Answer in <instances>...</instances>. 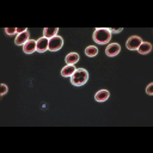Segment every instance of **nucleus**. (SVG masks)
I'll list each match as a JSON object with an SVG mask.
<instances>
[{"mask_svg": "<svg viewBox=\"0 0 153 153\" xmlns=\"http://www.w3.org/2000/svg\"><path fill=\"white\" fill-rule=\"evenodd\" d=\"M136 50H137L140 54H142V55H143V54H147V53H149V51L152 50V44H151L149 42H143V41H142V43L139 45V48H137Z\"/></svg>", "mask_w": 153, "mask_h": 153, "instance_id": "f8f14e48", "label": "nucleus"}, {"mask_svg": "<svg viewBox=\"0 0 153 153\" xmlns=\"http://www.w3.org/2000/svg\"><path fill=\"white\" fill-rule=\"evenodd\" d=\"M65 61H66V65H75L79 61V55L76 53H69L65 57Z\"/></svg>", "mask_w": 153, "mask_h": 153, "instance_id": "ddd939ff", "label": "nucleus"}, {"mask_svg": "<svg viewBox=\"0 0 153 153\" xmlns=\"http://www.w3.org/2000/svg\"><path fill=\"white\" fill-rule=\"evenodd\" d=\"M75 67H74V65H66L62 69H61V75L62 76H65V78H67V76H72L73 75V73L75 72Z\"/></svg>", "mask_w": 153, "mask_h": 153, "instance_id": "9b49d317", "label": "nucleus"}, {"mask_svg": "<svg viewBox=\"0 0 153 153\" xmlns=\"http://www.w3.org/2000/svg\"><path fill=\"white\" fill-rule=\"evenodd\" d=\"M108 29H109V31H110L111 33H118V32L122 31V27H116V29H114V27H108Z\"/></svg>", "mask_w": 153, "mask_h": 153, "instance_id": "a211bd4d", "label": "nucleus"}, {"mask_svg": "<svg viewBox=\"0 0 153 153\" xmlns=\"http://www.w3.org/2000/svg\"><path fill=\"white\" fill-rule=\"evenodd\" d=\"M48 43H49V39L45 38V37H41L37 39V51L38 53H43L45 50H48Z\"/></svg>", "mask_w": 153, "mask_h": 153, "instance_id": "6e6552de", "label": "nucleus"}, {"mask_svg": "<svg viewBox=\"0 0 153 153\" xmlns=\"http://www.w3.org/2000/svg\"><path fill=\"white\" fill-rule=\"evenodd\" d=\"M5 31H6L7 35H13V33L17 32V27H6Z\"/></svg>", "mask_w": 153, "mask_h": 153, "instance_id": "dca6fc26", "label": "nucleus"}, {"mask_svg": "<svg viewBox=\"0 0 153 153\" xmlns=\"http://www.w3.org/2000/svg\"><path fill=\"white\" fill-rule=\"evenodd\" d=\"M36 49H37V41H33V39H29L23 45V51L25 54H32L33 51H36Z\"/></svg>", "mask_w": 153, "mask_h": 153, "instance_id": "423d86ee", "label": "nucleus"}, {"mask_svg": "<svg viewBox=\"0 0 153 153\" xmlns=\"http://www.w3.org/2000/svg\"><path fill=\"white\" fill-rule=\"evenodd\" d=\"M29 31L26 30V31H24V32H22V33H18L17 35V37H16V39H14V43L17 44V45H24L27 41H29Z\"/></svg>", "mask_w": 153, "mask_h": 153, "instance_id": "0eeeda50", "label": "nucleus"}, {"mask_svg": "<svg viewBox=\"0 0 153 153\" xmlns=\"http://www.w3.org/2000/svg\"><path fill=\"white\" fill-rule=\"evenodd\" d=\"M85 54H86V56H88V57H93V56H96V55L98 54V49H97L94 45H88V47L85 49Z\"/></svg>", "mask_w": 153, "mask_h": 153, "instance_id": "4468645a", "label": "nucleus"}, {"mask_svg": "<svg viewBox=\"0 0 153 153\" xmlns=\"http://www.w3.org/2000/svg\"><path fill=\"white\" fill-rule=\"evenodd\" d=\"M146 93L149 94V96L153 94V82H151V84L147 86V88H146Z\"/></svg>", "mask_w": 153, "mask_h": 153, "instance_id": "f3484780", "label": "nucleus"}, {"mask_svg": "<svg viewBox=\"0 0 153 153\" xmlns=\"http://www.w3.org/2000/svg\"><path fill=\"white\" fill-rule=\"evenodd\" d=\"M120 50H121V45L118 43H111L105 48V54L112 57V56H116L120 53Z\"/></svg>", "mask_w": 153, "mask_h": 153, "instance_id": "39448f33", "label": "nucleus"}, {"mask_svg": "<svg viewBox=\"0 0 153 153\" xmlns=\"http://www.w3.org/2000/svg\"><path fill=\"white\" fill-rule=\"evenodd\" d=\"M109 97H110V93H109L108 90H99V91L96 92V94H94L96 102H105Z\"/></svg>", "mask_w": 153, "mask_h": 153, "instance_id": "1a4fd4ad", "label": "nucleus"}, {"mask_svg": "<svg viewBox=\"0 0 153 153\" xmlns=\"http://www.w3.org/2000/svg\"><path fill=\"white\" fill-rule=\"evenodd\" d=\"M57 31H59L57 27H44L43 29V37L50 39L53 37L57 36Z\"/></svg>", "mask_w": 153, "mask_h": 153, "instance_id": "9d476101", "label": "nucleus"}, {"mask_svg": "<svg viewBox=\"0 0 153 153\" xmlns=\"http://www.w3.org/2000/svg\"><path fill=\"white\" fill-rule=\"evenodd\" d=\"M93 41L98 44H105L111 39V32L109 31L108 27H98L94 30L93 35Z\"/></svg>", "mask_w": 153, "mask_h": 153, "instance_id": "f03ea898", "label": "nucleus"}, {"mask_svg": "<svg viewBox=\"0 0 153 153\" xmlns=\"http://www.w3.org/2000/svg\"><path fill=\"white\" fill-rule=\"evenodd\" d=\"M88 80V72L84 68H78L71 76V82L74 86H82Z\"/></svg>", "mask_w": 153, "mask_h": 153, "instance_id": "f257e3e1", "label": "nucleus"}, {"mask_svg": "<svg viewBox=\"0 0 153 153\" xmlns=\"http://www.w3.org/2000/svg\"><path fill=\"white\" fill-rule=\"evenodd\" d=\"M7 86L5 85V84H1L0 85V96H5L6 94V92H7Z\"/></svg>", "mask_w": 153, "mask_h": 153, "instance_id": "2eb2a0df", "label": "nucleus"}, {"mask_svg": "<svg viewBox=\"0 0 153 153\" xmlns=\"http://www.w3.org/2000/svg\"><path fill=\"white\" fill-rule=\"evenodd\" d=\"M141 43H142V39L139 36H131V37L128 38V41L126 43V47L129 50H136Z\"/></svg>", "mask_w": 153, "mask_h": 153, "instance_id": "20e7f679", "label": "nucleus"}, {"mask_svg": "<svg viewBox=\"0 0 153 153\" xmlns=\"http://www.w3.org/2000/svg\"><path fill=\"white\" fill-rule=\"evenodd\" d=\"M62 44H63V39H62V37H60V36H55V37H53V38L49 39V43H48V50H50V51H57L59 49H61Z\"/></svg>", "mask_w": 153, "mask_h": 153, "instance_id": "7ed1b4c3", "label": "nucleus"}]
</instances>
